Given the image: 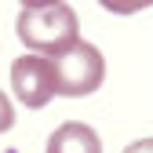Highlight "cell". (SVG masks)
Listing matches in <instances>:
<instances>
[{"label":"cell","mask_w":153,"mask_h":153,"mask_svg":"<svg viewBox=\"0 0 153 153\" xmlns=\"http://www.w3.org/2000/svg\"><path fill=\"white\" fill-rule=\"evenodd\" d=\"M11 91L15 99L29 109H44L55 95H59V80H55L51 59L40 55H22L11 62Z\"/></svg>","instance_id":"3957f363"},{"label":"cell","mask_w":153,"mask_h":153,"mask_svg":"<svg viewBox=\"0 0 153 153\" xmlns=\"http://www.w3.org/2000/svg\"><path fill=\"white\" fill-rule=\"evenodd\" d=\"M11 124H15V109H11V102H7V95L0 91V135L11 131Z\"/></svg>","instance_id":"5b68a950"},{"label":"cell","mask_w":153,"mask_h":153,"mask_svg":"<svg viewBox=\"0 0 153 153\" xmlns=\"http://www.w3.org/2000/svg\"><path fill=\"white\" fill-rule=\"evenodd\" d=\"M44 153H102V142L95 135V128H88L80 120H66L55 128Z\"/></svg>","instance_id":"277c9868"},{"label":"cell","mask_w":153,"mask_h":153,"mask_svg":"<svg viewBox=\"0 0 153 153\" xmlns=\"http://www.w3.org/2000/svg\"><path fill=\"white\" fill-rule=\"evenodd\" d=\"M15 29L29 55L40 59H55L80 40V18L69 4H29L18 11Z\"/></svg>","instance_id":"6da1fadb"},{"label":"cell","mask_w":153,"mask_h":153,"mask_svg":"<svg viewBox=\"0 0 153 153\" xmlns=\"http://www.w3.org/2000/svg\"><path fill=\"white\" fill-rule=\"evenodd\" d=\"M51 66H55V80H59V95H69V99L99 91L106 80V59L88 40H76L62 55H55Z\"/></svg>","instance_id":"7a4b0ae2"},{"label":"cell","mask_w":153,"mask_h":153,"mask_svg":"<svg viewBox=\"0 0 153 153\" xmlns=\"http://www.w3.org/2000/svg\"><path fill=\"white\" fill-rule=\"evenodd\" d=\"M124 153H153V139H139V142H131Z\"/></svg>","instance_id":"8992f818"}]
</instances>
